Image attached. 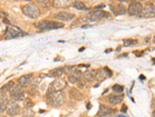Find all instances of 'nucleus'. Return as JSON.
Listing matches in <instances>:
<instances>
[{
	"label": "nucleus",
	"instance_id": "1",
	"mask_svg": "<svg viewBox=\"0 0 155 117\" xmlns=\"http://www.w3.org/2000/svg\"><path fill=\"white\" fill-rule=\"evenodd\" d=\"M46 97H47V101L48 104L54 107H60V106H63L66 101L65 94L62 91H54L51 94L46 95Z\"/></svg>",
	"mask_w": 155,
	"mask_h": 117
},
{
	"label": "nucleus",
	"instance_id": "2",
	"mask_svg": "<svg viewBox=\"0 0 155 117\" xmlns=\"http://www.w3.org/2000/svg\"><path fill=\"white\" fill-rule=\"evenodd\" d=\"M22 11H23L24 15L31 18V19H37L40 15V11L38 6L33 2L24 5L22 7Z\"/></svg>",
	"mask_w": 155,
	"mask_h": 117
},
{
	"label": "nucleus",
	"instance_id": "3",
	"mask_svg": "<svg viewBox=\"0 0 155 117\" xmlns=\"http://www.w3.org/2000/svg\"><path fill=\"white\" fill-rule=\"evenodd\" d=\"M37 27L41 31L45 30H53V29L62 28L64 25L61 22L57 21H51V20H43V21L38 23L36 24Z\"/></svg>",
	"mask_w": 155,
	"mask_h": 117
},
{
	"label": "nucleus",
	"instance_id": "4",
	"mask_svg": "<svg viewBox=\"0 0 155 117\" xmlns=\"http://www.w3.org/2000/svg\"><path fill=\"white\" fill-rule=\"evenodd\" d=\"M65 87H66V82L64 80L60 78L57 79L49 85L46 95L51 94V93L54 92V91H62Z\"/></svg>",
	"mask_w": 155,
	"mask_h": 117
},
{
	"label": "nucleus",
	"instance_id": "5",
	"mask_svg": "<svg viewBox=\"0 0 155 117\" xmlns=\"http://www.w3.org/2000/svg\"><path fill=\"white\" fill-rule=\"evenodd\" d=\"M110 17V13L103 10H94V11L90 12L88 14V17H89V21H98L104 18H108Z\"/></svg>",
	"mask_w": 155,
	"mask_h": 117
},
{
	"label": "nucleus",
	"instance_id": "6",
	"mask_svg": "<svg viewBox=\"0 0 155 117\" xmlns=\"http://www.w3.org/2000/svg\"><path fill=\"white\" fill-rule=\"evenodd\" d=\"M10 94L12 99L16 101V102H19L23 101L25 98L24 93L22 90V87L17 85L16 86H13L10 91Z\"/></svg>",
	"mask_w": 155,
	"mask_h": 117
},
{
	"label": "nucleus",
	"instance_id": "7",
	"mask_svg": "<svg viewBox=\"0 0 155 117\" xmlns=\"http://www.w3.org/2000/svg\"><path fill=\"white\" fill-rule=\"evenodd\" d=\"M142 11H143V6L141 3L136 1L131 2L127 9V12L130 16H141Z\"/></svg>",
	"mask_w": 155,
	"mask_h": 117
},
{
	"label": "nucleus",
	"instance_id": "8",
	"mask_svg": "<svg viewBox=\"0 0 155 117\" xmlns=\"http://www.w3.org/2000/svg\"><path fill=\"white\" fill-rule=\"evenodd\" d=\"M6 111L8 115L14 116V115H16L19 114V111H20V107L16 102V101L12 100V101H9Z\"/></svg>",
	"mask_w": 155,
	"mask_h": 117
},
{
	"label": "nucleus",
	"instance_id": "9",
	"mask_svg": "<svg viewBox=\"0 0 155 117\" xmlns=\"http://www.w3.org/2000/svg\"><path fill=\"white\" fill-rule=\"evenodd\" d=\"M113 73L108 67H104L103 69H99L95 73V79L98 81H102L106 80L107 77H112Z\"/></svg>",
	"mask_w": 155,
	"mask_h": 117
},
{
	"label": "nucleus",
	"instance_id": "10",
	"mask_svg": "<svg viewBox=\"0 0 155 117\" xmlns=\"http://www.w3.org/2000/svg\"><path fill=\"white\" fill-rule=\"evenodd\" d=\"M116 113V109H111V108L105 106V105H100L97 115L99 117H105L112 116V115H115Z\"/></svg>",
	"mask_w": 155,
	"mask_h": 117
},
{
	"label": "nucleus",
	"instance_id": "11",
	"mask_svg": "<svg viewBox=\"0 0 155 117\" xmlns=\"http://www.w3.org/2000/svg\"><path fill=\"white\" fill-rule=\"evenodd\" d=\"M144 18H154L155 17V7L151 3L148 4L145 7L143 8L141 16Z\"/></svg>",
	"mask_w": 155,
	"mask_h": 117
},
{
	"label": "nucleus",
	"instance_id": "12",
	"mask_svg": "<svg viewBox=\"0 0 155 117\" xmlns=\"http://www.w3.org/2000/svg\"><path fill=\"white\" fill-rule=\"evenodd\" d=\"M54 18L60 20V21H72V20L75 18V15L73 14H70L68 12H59L54 15Z\"/></svg>",
	"mask_w": 155,
	"mask_h": 117
},
{
	"label": "nucleus",
	"instance_id": "13",
	"mask_svg": "<svg viewBox=\"0 0 155 117\" xmlns=\"http://www.w3.org/2000/svg\"><path fill=\"white\" fill-rule=\"evenodd\" d=\"M23 34L21 32L15 31L11 27H7L4 33V39L5 40H10L12 38H19V37L23 36Z\"/></svg>",
	"mask_w": 155,
	"mask_h": 117
},
{
	"label": "nucleus",
	"instance_id": "14",
	"mask_svg": "<svg viewBox=\"0 0 155 117\" xmlns=\"http://www.w3.org/2000/svg\"><path fill=\"white\" fill-rule=\"evenodd\" d=\"M75 3V0H54L53 6L55 8H67Z\"/></svg>",
	"mask_w": 155,
	"mask_h": 117
},
{
	"label": "nucleus",
	"instance_id": "15",
	"mask_svg": "<svg viewBox=\"0 0 155 117\" xmlns=\"http://www.w3.org/2000/svg\"><path fill=\"white\" fill-rule=\"evenodd\" d=\"M32 77H33V74L31 73V74H27V75H23L22 77H19L18 79V81H17V83H18V85L19 86H21L22 88L23 87H27L29 84H31V80H32Z\"/></svg>",
	"mask_w": 155,
	"mask_h": 117
},
{
	"label": "nucleus",
	"instance_id": "16",
	"mask_svg": "<svg viewBox=\"0 0 155 117\" xmlns=\"http://www.w3.org/2000/svg\"><path fill=\"white\" fill-rule=\"evenodd\" d=\"M69 97L71 99H73L75 101H82L84 99V95L82 93H81L76 88H72L69 91Z\"/></svg>",
	"mask_w": 155,
	"mask_h": 117
},
{
	"label": "nucleus",
	"instance_id": "17",
	"mask_svg": "<svg viewBox=\"0 0 155 117\" xmlns=\"http://www.w3.org/2000/svg\"><path fill=\"white\" fill-rule=\"evenodd\" d=\"M81 70H78V69H75L69 75V77H68V81L69 82L72 83V84H75V83L78 82V81L80 80L81 78Z\"/></svg>",
	"mask_w": 155,
	"mask_h": 117
},
{
	"label": "nucleus",
	"instance_id": "18",
	"mask_svg": "<svg viewBox=\"0 0 155 117\" xmlns=\"http://www.w3.org/2000/svg\"><path fill=\"white\" fill-rule=\"evenodd\" d=\"M123 98V95H116V94H110L107 98V102L113 106L118 105L121 102Z\"/></svg>",
	"mask_w": 155,
	"mask_h": 117
},
{
	"label": "nucleus",
	"instance_id": "19",
	"mask_svg": "<svg viewBox=\"0 0 155 117\" xmlns=\"http://www.w3.org/2000/svg\"><path fill=\"white\" fill-rule=\"evenodd\" d=\"M8 103H9V101H8V98L6 92L1 91V97H0V109H1L0 110H1V112H2L6 109Z\"/></svg>",
	"mask_w": 155,
	"mask_h": 117
},
{
	"label": "nucleus",
	"instance_id": "20",
	"mask_svg": "<svg viewBox=\"0 0 155 117\" xmlns=\"http://www.w3.org/2000/svg\"><path fill=\"white\" fill-rule=\"evenodd\" d=\"M89 21V17H88V15L82 16V17H80L76 21L73 22L72 24L71 25V27H72V28H75V27H78V26H80V25L85 24V23H88Z\"/></svg>",
	"mask_w": 155,
	"mask_h": 117
},
{
	"label": "nucleus",
	"instance_id": "21",
	"mask_svg": "<svg viewBox=\"0 0 155 117\" xmlns=\"http://www.w3.org/2000/svg\"><path fill=\"white\" fill-rule=\"evenodd\" d=\"M84 79L88 82H92L94 79L95 78V70H87L85 71L83 74Z\"/></svg>",
	"mask_w": 155,
	"mask_h": 117
},
{
	"label": "nucleus",
	"instance_id": "22",
	"mask_svg": "<svg viewBox=\"0 0 155 117\" xmlns=\"http://www.w3.org/2000/svg\"><path fill=\"white\" fill-rule=\"evenodd\" d=\"M64 73L63 68H55L49 72V76L52 77H60Z\"/></svg>",
	"mask_w": 155,
	"mask_h": 117
},
{
	"label": "nucleus",
	"instance_id": "23",
	"mask_svg": "<svg viewBox=\"0 0 155 117\" xmlns=\"http://www.w3.org/2000/svg\"><path fill=\"white\" fill-rule=\"evenodd\" d=\"M114 12V14L116 15H118V14H125L127 10H126V6L122 3H119L116 7V10H113Z\"/></svg>",
	"mask_w": 155,
	"mask_h": 117
},
{
	"label": "nucleus",
	"instance_id": "24",
	"mask_svg": "<svg viewBox=\"0 0 155 117\" xmlns=\"http://www.w3.org/2000/svg\"><path fill=\"white\" fill-rule=\"evenodd\" d=\"M22 115L23 117H33L34 116L35 113L30 107H25L22 110Z\"/></svg>",
	"mask_w": 155,
	"mask_h": 117
},
{
	"label": "nucleus",
	"instance_id": "25",
	"mask_svg": "<svg viewBox=\"0 0 155 117\" xmlns=\"http://www.w3.org/2000/svg\"><path fill=\"white\" fill-rule=\"evenodd\" d=\"M73 6H74L75 9L79 10H87L88 8L85 6V4L82 2H80V1H78V2H75V3L73 4Z\"/></svg>",
	"mask_w": 155,
	"mask_h": 117
},
{
	"label": "nucleus",
	"instance_id": "26",
	"mask_svg": "<svg viewBox=\"0 0 155 117\" xmlns=\"http://www.w3.org/2000/svg\"><path fill=\"white\" fill-rule=\"evenodd\" d=\"M13 83L14 82L13 81L7 83L6 85H5L3 87L1 88V91H4V92H6V91H10L12 89V88L14 86Z\"/></svg>",
	"mask_w": 155,
	"mask_h": 117
},
{
	"label": "nucleus",
	"instance_id": "27",
	"mask_svg": "<svg viewBox=\"0 0 155 117\" xmlns=\"http://www.w3.org/2000/svg\"><path fill=\"white\" fill-rule=\"evenodd\" d=\"M137 43L136 40H133V39H124L123 40V45L126 47H130L131 45H134Z\"/></svg>",
	"mask_w": 155,
	"mask_h": 117
},
{
	"label": "nucleus",
	"instance_id": "28",
	"mask_svg": "<svg viewBox=\"0 0 155 117\" xmlns=\"http://www.w3.org/2000/svg\"><path fill=\"white\" fill-rule=\"evenodd\" d=\"M43 78H44V77H35V78L33 79L32 81H31V86H34V87L38 86V85L40 84V82H41V81L43 80Z\"/></svg>",
	"mask_w": 155,
	"mask_h": 117
},
{
	"label": "nucleus",
	"instance_id": "29",
	"mask_svg": "<svg viewBox=\"0 0 155 117\" xmlns=\"http://www.w3.org/2000/svg\"><path fill=\"white\" fill-rule=\"evenodd\" d=\"M37 2L39 6L42 7H47L49 6L50 0H37Z\"/></svg>",
	"mask_w": 155,
	"mask_h": 117
},
{
	"label": "nucleus",
	"instance_id": "30",
	"mask_svg": "<svg viewBox=\"0 0 155 117\" xmlns=\"http://www.w3.org/2000/svg\"><path fill=\"white\" fill-rule=\"evenodd\" d=\"M113 90L116 93H122L123 91V87L119 85H115L113 86Z\"/></svg>",
	"mask_w": 155,
	"mask_h": 117
},
{
	"label": "nucleus",
	"instance_id": "31",
	"mask_svg": "<svg viewBox=\"0 0 155 117\" xmlns=\"http://www.w3.org/2000/svg\"><path fill=\"white\" fill-rule=\"evenodd\" d=\"M24 105H25V106H26V107L31 108V107H33V106H34V102H33V101L31 99V98H27L24 101Z\"/></svg>",
	"mask_w": 155,
	"mask_h": 117
},
{
	"label": "nucleus",
	"instance_id": "32",
	"mask_svg": "<svg viewBox=\"0 0 155 117\" xmlns=\"http://www.w3.org/2000/svg\"><path fill=\"white\" fill-rule=\"evenodd\" d=\"M127 109H128L127 106H126L125 104H123V105H122V107H121V112H123V113H126V112H127Z\"/></svg>",
	"mask_w": 155,
	"mask_h": 117
},
{
	"label": "nucleus",
	"instance_id": "33",
	"mask_svg": "<svg viewBox=\"0 0 155 117\" xmlns=\"http://www.w3.org/2000/svg\"><path fill=\"white\" fill-rule=\"evenodd\" d=\"M105 7V5L104 4H100V5H98V6H96L94 8L95 10H100L101 9Z\"/></svg>",
	"mask_w": 155,
	"mask_h": 117
},
{
	"label": "nucleus",
	"instance_id": "34",
	"mask_svg": "<svg viewBox=\"0 0 155 117\" xmlns=\"http://www.w3.org/2000/svg\"><path fill=\"white\" fill-rule=\"evenodd\" d=\"M86 108H87V109L89 110V109H91V108H92V105L90 102H89V103L87 104V106H86Z\"/></svg>",
	"mask_w": 155,
	"mask_h": 117
},
{
	"label": "nucleus",
	"instance_id": "35",
	"mask_svg": "<svg viewBox=\"0 0 155 117\" xmlns=\"http://www.w3.org/2000/svg\"><path fill=\"white\" fill-rule=\"evenodd\" d=\"M119 1H120L121 2H130V1H131V0H119Z\"/></svg>",
	"mask_w": 155,
	"mask_h": 117
},
{
	"label": "nucleus",
	"instance_id": "36",
	"mask_svg": "<svg viewBox=\"0 0 155 117\" xmlns=\"http://www.w3.org/2000/svg\"><path fill=\"white\" fill-rule=\"evenodd\" d=\"M140 78L141 79V80H144V79H145V77H144V75H140Z\"/></svg>",
	"mask_w": 155,
	"mask_h": 117
},
{
	"label": "nucleus",
	"instance_id": "37",
	"mask_svg": "<svg viewBox=\"0 0 155 117\" xmlns=\"http://www.w3.org/2000/svg\"><path fill=\"white\" fill-rule=\"evenodd\" d=\"M151 3L152 5H153V6L155 7V0H153V1H151Z\"/></svg>",
	"mask_w": 155,
	"mask_h": 117
},
{
	"label": "nucleus",
	"instance_id": "38",
	"mask_svg": "<svg viewBox=\"0 0 155 117\" xmlns=\"http://www.w3.org/2000/svg\"><path fill=\"white\" fill-rule=\"evenodd\" d=\"M151 117H155V110H154V111L153 112H152Z\"/></svg>",
	"mask_w": 155,
	"mask_h": 117
},
{
	"label": "nucleus",
	"instance_id": "39",
	"mask_svg": "<svg viewBox=\"0 0 155 117\" xmlns=\"http://www.w3.org/2000/svg\"><path fill=\"white\" fill-rule=\"evenodd\" d=\"M116 117H127V116H125V115H117V116H116Z\"/></svg>",
	"mask_w": 155,
	"mask_h": 117
},
{
	"label": "nucleus",
	"instance_id": "40",
	"mask_svg": "<svg viewBox=\"0 0 155 117\" xmlns=\"http://www.w3.org/2000/svg\"><path fill=\"white\" fill-rule=\"evenodd\" d=\"M85 49V48H80L79 49V52H81V51H82V50H84Z\"/></svg>",
	"mask_w": 155,
	"mask_h": 117
},
{
	"label": "nucleus",
	"instance_id": "41",
	"mask_svg": "<svg viewBox=\"0 0 155 117\" xmlns=\"http://www.w3.org/2000/svg\"><path fill=\"white\" fill-rule=\"evenodd\" d=\"M152 60L154 61V63L155 64V58H153V59H152Z\"/></svg>",
	"mask_w": 155,
	"mask_h": 117
},
{
	"label": "nucleus",
	"instance_id": "42",
	"mask_svg": "<svg viewBox=\"0 0 155 117\" xmlns=\"http://www.w3.org/2000/svg\"><path fill=\"white\" fill-rule=\"evenodd\" d=\"M154 43L155 44V35H154Z\"/></svg>",
	"mask_w": 155,
	"mask_h": 117
},
{
	"label": "nucleus",
	"instance_id": "43",
	"mask_svg": "<svg viewBox=\"0 0 155 117\" xmlns=\"http://www.w3.org/2000/svg\"><path fill=\"white\" fill-rule=\"evenodd\" d=\"M140 1H146V0H140Z\"/></svg>",
	"mask_w": 155,
	"mask_h": 117
}]
</instances>
